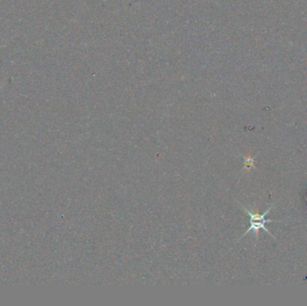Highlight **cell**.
I'll return each instance as SVG.
<instances>
[{
	"instance_id": "obj_1",
	"label": "cell",
	"mask_w": 307,
	"mask_h": 306,
	"mask_svg": "<svg viewBox=\"0 0 307 306\" xmlns=\"http://www.w3.org/2000/svg\"><path fill=\"white\" fill-rule=\"evenodd\" d=\"M272 207H273V205L270 206V207H269V208L267 209V211H265L262 215H259V214H257V213L250 212L247 208L243 207V208L246 210V212L248 214V216L250 217V226L248 228V230L245 233V235H243L241 238H243L244 236H246V235H247L248 233H250V231H253L254 232V234H255L256 238L258 239V234H259L260 229H263L265 232H267V233L269 234V236L274 237V236H272V235L269 233V230L265 227V224H266V223H279V222H281L275 221V220H271V219H265V217L268 215V213L270 211V209H271Z\"/></svg>"
}]
</instances>
